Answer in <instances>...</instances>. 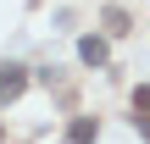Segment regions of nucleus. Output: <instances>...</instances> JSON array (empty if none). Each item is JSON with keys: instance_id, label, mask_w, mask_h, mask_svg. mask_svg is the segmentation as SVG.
<instances>
[{"instance_id": "nucleus-1", "label": "nucleus", "mask_w": 150, "mask_h": 144, "mask_svg": "<svg viewBox=\"0 0 150 144\" xmlns=\"http://www.w3.org/2000/svg\"><path fill=\"white\" fill-rule=\"evenodd\" d=\"M78 61H83V67H106V39L83 33V39H78Z\"/></svg>"}, {"instance_id": "nucleus-2", "label": "nucleus", "mask_w": 150, "mask_h": 144, "mask_svg": "<svg viewBox=\"0 0 150 144\" xmlns=\"http://www.w3.org/2000/svg\"><path fill=\"white\" fill-rule=\"evenodd\" d=\"M22 83H28V78H22V67H6V72H0V100H17V94H22Z\"/></svg>"}, {"instance_id": "nucleus-3", "label": "nucleus", "mask_w": 150, "mask_h": 144, "mask_svg": "<svg viewBox=\"0 0 150 144\" xmlns=\"http://www.w3.org/2000/svg\"><path fill=\"white\" fill-rule=\"evenodd\" d=\"M95 133H100V122H95V117H78V122L67 128V139H72V144H95Z\"/></svg>"}, {"instance_id": "nucleus-4", "label": "nucleus", "mask_w": 150, "mask_h": 144, "mask_svg": "<svg viewBox=\"0 0 150 144\" xmlns=\"http://www.w3.org/2000/svg\"><path fill=\"white\" fill-rule=\"evenodd\" d=\"M106 28H111V33H128V11L111 6V11H106Z\"/></svg>"}, {"instance_id": "nucleus-5", "label": "nucleus", "mask_w": 150, "mask_h": 144, "mask_svg": "<svg viewBox=\"0 0 150 144\" xmlns=\"http://www.w3.org/2000/svg\"><path fill=\"white\" fill-rule=\"evenodd\" d=\"M134 111H150V83H139V89H134Z\"/></svg>"}, {"instance_id": "nucleus-6", "label": "nucleus", "mask_w": 150, "mask_h": 144, "mask_svg": "<svg viewBox=\"0 0 150 144\" xmlns=\"http://www.w3.org/2000/svg\"><path fill=\"white\" fill-rule=\"evenodd\" d=\"M134 128H139V139H150V117H134Z\"/></svg>"}]
</instances>
